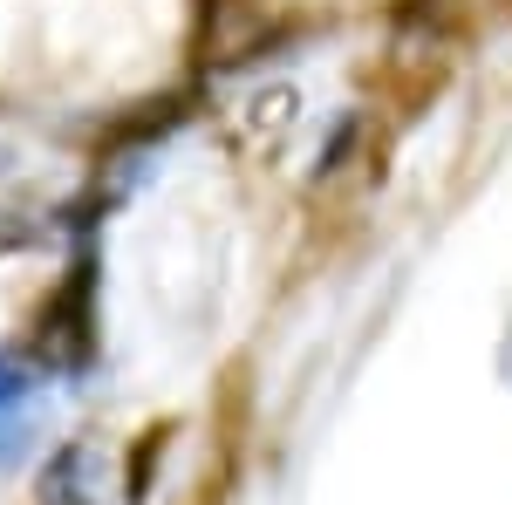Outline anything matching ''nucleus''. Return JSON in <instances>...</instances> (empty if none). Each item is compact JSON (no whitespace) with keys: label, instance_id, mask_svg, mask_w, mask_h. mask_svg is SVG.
<instances>
[{"label":"nucleus","instance_id":"obj_3","mask_svg":"<svg viewBox=\"0 0 512 505\" xmlns=\"http://www.w3.org/2000/svg\"><path fill=\"white\" fill-rule=\"evenodd\" d=\"M41 505H96V451H55L41 465Z\"/></svg>","mask_w":512,"mask_h":505},{"label":"nucleus","instance_id":"obj_2","mask_svg":"<svg viewBox=\"0 0 512 505\" xmlns=\"http://www.w3.org/2000/svg\"><path fill=\"white\" fill-rule=\"evenodd\" d=\"M35 444V362L0 349V465H21Z\"/></svg>","mask_w":512,"mask_h":505},{"label":"nucleus","instance_id":"obj_4","mask_svg":"<svg viewBox=\"0 0 512 505\" xmlns=\"http://www.w3.org/2000/svg\"><path fill=\"white\" fill-rule=\"evenodd\" d=\"M164 437H171V430H151V437H144V444H137V471H130V478H123V492H130V505H137V499H144V492H151V465H158V444H164Z\"/></svg>","mask_w":512,"mask_h":505},{"label":"nucleus","instance_id":"obj_1","mask_svg":"<svg viewBox=\"0 0 512 505\" xmlns=\"http://www.w3.org/2000/svg\"><path fill=\"white\" fill-rule=\"evenodd\" d=\"M96 287H103V260H96V233H82L76 260L55 280L48 308L35 314V335H28L41 369H55V376H89L96 369V355H103V294Z\"/></svg>","mask_w":512,"mask_h":505}]
</instances>
